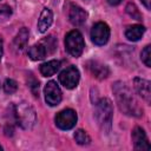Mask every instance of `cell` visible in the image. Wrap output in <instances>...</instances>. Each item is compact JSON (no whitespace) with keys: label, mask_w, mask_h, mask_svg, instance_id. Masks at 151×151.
Segmentation results:
<instances>
[{"label":"cell","mask_w":151,"mask_h":151,"mask_svg":"<svg viewBox=\"0 0 151 151\" xmlns=\"http://www.w3.org/2000/svg\"><path fill=\"white\" fill-rule=\"evenodd\" d=\"M113 91L116 93V99L120 111H123L127 116L140 117L143 116V109L139 106L136 98L132 96L131 91L123 83H116L113 86Z\"/></svg>","instance_id":"1"},{"label":"cell","mask_w":151,"mask_h":151,"mask_svg":"<svg viewBox=\"0 0 151 151\" xmlns=\"http://www.w3.org/2000/svg\"><path fill=\"white\" fill-rule=\"evenodd\" d=\"M94 116H96V119H97L99 126L101 127V130L110 131L112 117H113V109H112L111 101L107 98H101L96 104Z\"/></svg>","instance_id":"2"},{"label":"cell","mask_w":151,"mask_h":151,"mask_svg":"<svg viewBox=\"0 0 151 151\" xmlns=\"http://www.w3.org/2000/svg\"><path fill=\"white\" fill-rule=\"evenodd\" d=\"M15 119L20 127L29 130L37 122V114L34 109L27 103H20L15 106Z\"/></svg>","instance_id":"3"},{"label":"cell","mask_w":151,"mask_h":151,"mask_svg":"<svg viewBox=\"0 0 151 151\" xmlns=\"http://www.w3.org/2000/svg\"><path fill=\"white\" fill-rule=\"evenodd\" d=\"M65 46H66L67 52L72 57H76V58L80 57L85 47V42H84L81 33L77 29L68 32L65 37Z\"/></svg>","instance_id":"4"},{"label":"cell","mask_w":151,"mask_h":151,"mask_svg":"<svg viewBox=\"0 0 151 151\" xmlns=\"http://www.w3.org/2000/svg\"><path fill=\"white\" fill-rule=\"evenodd\" d=\"M79 79H80V73H79V70L76 66H68L67 68L61 71L60 74H59L60 84L64 87L70 88V90L77 87V85L79 83Z\"/></svg>","instance_id":"5"},{"label":"cell","mask_w":151,"mask_h":151,"mask_svg":"<svg viewBox=\"0 0 151 151\" xmlns=\"http://www.w3.org/2000/svg\"><path fill=\"white\" fill-rule=\"evenodd\" d=\"M55 125L61 130H71L77 123V113L72 109H66L57 113Z\"/></svg>","instance_id":"6"},{"label":"cell","mask_w":151,"mask_h":151,"mask_svg":"<svg viewBox=\"0 0 151 151\" xmlns=\"http://www.w3.org/2000/svg\"><path fill=\"white\" fill-rule=\"evenodd\" d=\"M110 38V27L105 22H97L91 29V39L96 45H105Z\"/></svg>","instance_id":"7"},{"label":"cell","mask_w":151,"mask_h":151,"mask_svg":"<svg viewBox=\"0 0 151 151\" xmlns=\"http://www.w3.org/2000/svg\"><path fill=\"white\" fill-rule=\"evenodd\" d=\"M45 100L50 106H55L61 101V91L58 84L53 80L48 81L44 88Z\"/></svg>","instance_id":"8"},{"label":"cell","mask_w":151,"mask_h":151,"mask_svg":"<svg viewBox=\"0 0 151 151\" xmlns=\"http://www.w3.org/2000/svg\"><path fill=\"white\" fill-rule=\"evenodd\" d=\"M132 142L133 146L136 150H142V151H149L151 149V145L147 140V137L145 134V131L142 127H134L132 131Z\"/></svg>","instance_id":"9"},{"label":"cell","mask_w":151,"mask_h":151,"mask_svg":"<svg viewBox=\"0 0 151 151\" xmlns=\"http://www.w3.org/2000/svg\"><path fill=\"white\" fill-rule=\"evenodd\" d=\"M68 19H70V21H71L72 25H74V26H81L86 21L87 14H86V12L81 7L76 6V5H72L70 7Z\"/></svg>","instance_id":"10"},{"label":"cell","mask_w":151,"mask_h":151,"mask_svg":"<svg viewBox=\"0 0 151 151\" xmlns=\"http://www.w3.org/2000/svg\"><path fill=\"white\" fill-rule=\"evenodd\" d=\"M133 85L137 91V93L147 103H150L151 99V91H150V81L142 79V78H134L133 79Z\"/></svg>","instance_id":"11"},{"label":"cell","mask_w":151,"mask_h":151,"mask_svg":"<svg viewBox=\"0 0 151 151\" xmlns=\"http://www.w3.org/2000/svg\"><path fill=\"white\" fill-rule=\"evenodd\" d=\"M52 22H53V13L51 12V9L44 8L41 14H40V17H39V20H38V29H39V32L45 33L50 28Z\"/></svg>","instance_id":"12"},{"label":"cell","mask_w":151,"mask_h":151,"mask_svg":"<svg viewBox=\"0 0 151 151\" xmlns=\"http://www.w3.org/2000/svg\"><path fill=\"white\" fill-rule=\"evenodd\" d=\"M87 66H88L90 72L98 79H105L110 74L109 67L104 64H100L99 61H90Z\"/></svg>","instance_id":"13"},{"label":"cell","mask_w":151,"mask_h":151,"mask_svg":"<svg viewBox=\"0 0 151 151\" xmlns=\"http://www.w3.org/2000/svg\"><path fill=\"white\" fill-rule=\"evenodd\" d=\"M27 41H28V29H27L26 27H22V28L18 32L17 37L14 38V41H13V47H14V50H15V51H22L24 47L26 46Z\"/></svg>","instance_id":"14"},{"label":"cell","mask_w":151,"mask_h":151,"mask_svg":"<svg viewBox=\"0 0 151 151\" xmlns=\"http://www.w3.org/2000/svg\"><path fill=\"white\" fill-rule=\"evenodd\" d=\"M145 32V27L142 25H132L125 31V37L130 41H138Z\"/></svg>","instance_id":"15"},{"label":"cell","mask_w":151,"mask_h":151,"mask_svg":"<svg viewBox=\"0 0 151 151\" xmlns=\"http://www.w3.org/2000/svg\"><path fill=\"white\" fill-rule=\"evenodd\" d=\"M60 61L59 60H50L47 63H44L40 65V72L44 77H51L60 68Z\"/></svg>","instance_id":"16"},{"label":"cell","mask_w":151,"mask_h":151,"mask_svg":"<svg viewBox=\"0 0 151 151\" xmlns=\"http://www.w3.org/2000/svg\"><path fill=\"white\" fill-rule=\"evenodd\" d=\"M46 54H47V51L41 42L35 44L28 48V57L32 60H41L46 57Z\"/></svg>","instance_id":"17"},{"label":"cell","mask_w":151,"mask_h":151,"mask_svg":"<svg viewBox=\"0 0 151 151\" xmlns=\"http://www.w3.org/2000/svg\"><path fill=\"white\" fill-rule=\"evenodd\" d=\"M74 139H76V142H77L79 145H88L90 142H91L90 136L86 133V131H84V130H81V129H79V130L76 131V133H74Z\"/></svg>","instance_id":"18"},{"label":"cell","mask_w":151,"mask_h":151,"mask_svg":"<svg viewBox=\"0 0 151 151\" xmlns=\"http://www.w3.org/2000/svg\"><path fill=\"white\" fill-rule=\"evenodd\" d=\"M40 42L45 46V48H46V51H47V54H48V53H53L54 50H55V47H57V41H55V39H54L53 35H50V37L45 38V39L41 40Z\"/></svg>","instance_id":"19"},{"label":"cell","mask_w":151,"mask_h":151,"mask_svg":"<svg viewBox=\"0 0 151 151\" xmlns=\"http://www.w3.org/2000/svg\"><path fill=\"white\" fill-rule=\"evenodd\" d=\"M140 57H142V61L145 64V66L150 67L151 66V46L150 45L144 47V50L142 51Z\"/></svg>","instance_id":"20"},{"label":"cell","mask_w":151,"mask_h":151,"mask_svg":"<svg viewBox=\"0 0 151 151\" xmlns=\"http://www.w3.org/2000/svg\"><path fill=\"white\" fill-rule=\"evenodd\" d=\"M17 88H18V84H17L15 80H13V79H6L5 80L4 90H5L6 93L12 94V93H14L17 91Z\"/></svg>","instance_id":"21"},{"label":"cell","mask_w":151,"mask_h":151,"mask_svg":"<svg viewBox=\"0 0 151 151\" xmlns=\"http://www.w3.org/2000/svg\"><path fill=\"white\" fill-rule=\"evenodd\" d=\"M126 12H127V14H129L130 17H132L133 19H136V20H142V14L139 13L138 8H137L133 4H129V5L126 6Z\"/></svg>","instance_id":"22"},{"label":"cell","mask_w":151,"mask_h":151,"mask_svg":"<svg viewBox=\"0 0 151 151\" xmlns=\"http://www.w3.org/2000/svg\"><path fill=\"white\" fill-rule=\"evenodd\" d=\"M12 15V8L7 5H0V21L7 20Z\"/></svg>","instance_id":"23"},{"label":"cell","mask_w":151,"mask_h":151,"mask_svg":"<svg viewBox=\"0 0 151 151\" xmlns=\"http://www.w3.org/2000/svg\"><path fill=\"white\" fill-rule=\"evenodd\" d=\"M122 1H123V0H107V2H109L111 6H117V5H119Z\"/></svg>","instance_id":"24"},{"label":"cell","mask_w":151,"mask_h":151,"mask_svg":"<svg viewBox=\"0 0 151 151\" xmlns=\"http://www.w3.org/2000/svg\"><path fill=\"white\" fill-rule=\"evenodd\" d=\"M2 54H4V42H2V38L0 35V59L2 58Z\"/></svg>","instance_id":"25"},{"label":"cell","mask_w":151,"mask_h":151,"mask_svg":"<svg viewBox=\"0 0 151 151\" xmlns=\"http://www.w3.org/2000/svg\"><path fill=\"white\" fill-rule=\"evenodd\" d=\"M143 4H144V6L147 8V9H150V7H151V0H140Z\"/></svg>","instance_id":"26"},{"label":"cell","mask_w":151,"mask_h":151,"mask_svg":"<svg viewBox=\"0 0 151 151\" xmlns=\"http://www.w3.org/2000/svg\"><path fill=\"white\" fill-rule=\"evenodd\" d=\"M0 150H2V146H1V145H0Z\"/></svg>","instance_id":"27"}]
</instances>
